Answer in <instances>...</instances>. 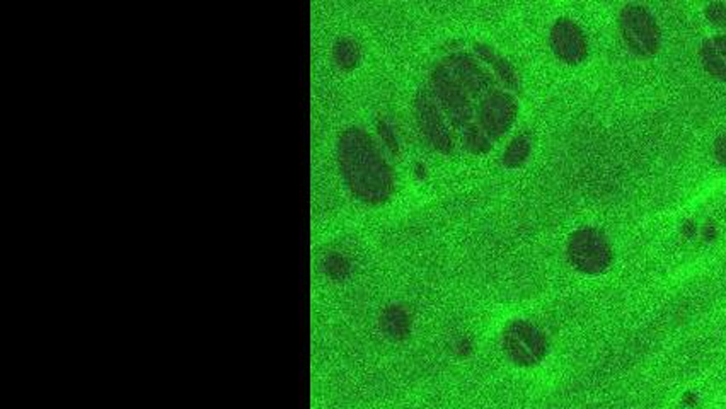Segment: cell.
<instances>
[{
	"instance_id": "9c48e42d",
	"label": "cell",
	"mask_w": 726,
	"mask_h": 409,
	"mask_svg": "<svg viewBox=\"0 0 726 409\" xmlns=\"http://www.w3.org/2000/svg\"><path fill=\"white\" fill-rule=\"evenodd\" d=\"M473 54L476 55L479 60H483L488 67H491V72L495 73L498 82L503 84L505 89L512 90V92L518 90L520 79H518L514 64L501 52H498L495 47L478 41L473 45Z\"/></svg>"
},
{
	"instance_id": "7c38bea8",
	"label": "cell",
	"mask_w": 726,
	"mask_h": 409,
	"mask_svg": "<svg viewBox=\"0 0 726 409\" xmlns=\"http://www.w3.org/2000/svg\"><path fill=\"white\" fill-rule=\"evenodd\" d=\"M531 152V135L522 132V133L512 137V139L508 141V143L505 145L503 154H501V162H503V166L508 167V169H518V167H522V166L529 160Z\"/></svg>"
},
{
	"instance_id": "7a4b0ae2",
	"label": "cell",
	"mask_w": 726,
	"mask_h": 409,
	"mask_svg": "<svg viewBox=\"0 0 726 409\" xmlns=\"http://www.w3.org/2000/svg\"><path fill=\"white\" fill-rule=\"evenodd\" d=\"M343 178L354 196L371 205H382L396 188V173L382 147L360 126L346 128L337 141Z\"/></svg>"
},
{
	"instance_id": "30bf717a",
	"label": "cell",
	"mask_w": 726,
	"mask_h": 409,
	"mask_svg": "<svg viewBox=\"0 0 726 409\" xmlns=\"http://www.w3.org/2000/svg\"><path fill=\"white\" fill-rule=\"evenodd\" d=\"M379 324L388 338L403 341L409 337L413 329V314L403 303H390L380 314Z\"/></svg>"
},
{
	"instance_id": "5bb4252c",
	"label": "cell",
	"mask_w": 726,
	"mask_h": 409,
	"mask_svg": "<svg viewBox=\"0 0 726 409\" xmlns=\"http://www.w3.org/2000/svg\"><path fill=\"white\" fill-rule=\"evenodd\" d=\"M333 56L343 69H354L360 60V48L352 38H339L333 48Z\"/></svg>"
},
{
	"instance_id": "4fadbf2b",
	"label": "cell",
	"mask_w": 726,
	"mask_h": 409,
	"mask_svg": "<svg viewBox=\"0 0 726 409\" xmlns=\"http://www.w3.org/2000/svg\"><path fill=\"white\" fill-rule=\"evenodd\" d=\"M459 141H461L462 147L471 152V154H486L493 149L495 141L481 128V126L473 122L469 125L464 126L459 132Z\"/></svg>"
},
{
	"instance_id": "d6986e66",
	"label": "cell",
	"mask_w": 726,
	"mask_h": 409,
	"mask_svg": "<svg viewBox=\"0 0 726 409\" xmlns=\"http://www.w3.org/2000/svg\"><path fill=\"white\" fill-rule=\"evenodd\" d=\"M716 235H718V231H716V227H714L713 224H706V226L701 229V237H703L705 243H713V241L716 239Z\"/></svg>"
},
{
	"instance_id": "ffe728a7",
	"label": "cell",
	"mask_w": 726,
	"mask_h": 409,
	"mask_svg": "<svg viewBox=\"0 0 726 409\" xmlns=\"http://www.w3.org/2000/svg\"><path fill=\"white\" fill-rule=\"evenodd\" d=\"M699 405V397L694 392H686L682 396V406L686 408H696Z\"/></svg>"
},
{
	"instance_id": "3957f363",
	"label": "cell",
	"mask_w": 726,
	"mask_h": 409,
	"mask_svg": "<svg viewBox=\"0 0 726 409\" xmlns=\"http://www.w3.org/2000/svg\"><path fill=\"white\" fill-rule=\"evenodd\" d=\"M501 350L515 367L532 369L550 355V337L534 320H508L501 329Z\"/></svg>"
},
{
	"instance_id": "8fae6325",
	"label": "cell",
	"mask_w": 726,
	"mask_h": 409,
	"mask_svg": "<svg viewBox=\"0 0 726 409\" xmlns=\"http://www.w3.org/2000/svg\"><path fill=\"white\" fill-rule=\"evenodd\" d=\"M699 58L709 75L726 81V35L711 36L699 48Z\"/></svg>"
},
{
	"instance_id": "ac0fdd59",
	"label": "cell",
	"mask_w": 726,
	"mask_h": 409,
	"mask_svg": "<svg viewBox=\"0 0 726 409\" xmlns=\"http://www.w3.org/2000/svg\"><path fill=\"white\" fill-rule=\"evenodd\" d=\"M680 232H682V235L684 237H688V239H692L699 229H697V224L694 222V220H686L684 224H682V227H680Z\"/></svg>"
},
{
	"instance_id": "5b68a950",
	"label": "cell",
	"mask_w": 726,
	"mask_h": 409,
	"mask_svg": "<svg viewBox=\"0 0 726 409\" xmlns=\"http://www.w3.org/2000/svg\"><path fill=\"white\" fill-rule=\"evenodd\" d=\"M620 36L626 47L641 58H650L660 48V26L655 16L641 4H626L619 11Z\"/></svg>"
},
{
	"instance_id": "ba28073f",
	"label": "cell",
	"mask_w": 726,
	"mask_h": 409,
	"mask_svg": "<svg viewBox=\"0 0 726 409\" xmlns=\"http://www.w3.org/2000/svg\"><path fill=\"white\" fill-rule=\"evenodd\" d=\"M550 47L554 56L563 64L578 65L588 55V38L575 19L561 16L551 26Z\"/></svg>"
},
{
	"instance_id": "8992f818",
	"label": "cell",
	"mask_w": 726,
	"mask_h": 409,
	"mask_svg": "<svg viewBox=\"0 0 726 409\" xmlns=\"http://www.w3.org/2000/svg\"><path fill=\"white\" fill-rule=\"evenodd\" d=\"M414 120L423 139L435 150L442 154H452L456 150L454 126L428 88H422L414 98Z\"/></svg>"
},
{
	"instance_id": "2e32d148",
	"label": "cell",
	"mask_w": 726,
	"mask_h": 409,
	"mask_svg": "<svg viewBox=\"0 0 726 409\" xmlns=\"http://www.w3.org/2000/svg\"><path fill=\"white\" fill-rule=\"evenodd\" d=\"M377 128H379V135L382 137V142H384V145H386V147H389L392 154H396V152H397V149H399V145H397V139H396V133H394L392 126L388 125L386 122H382V124H379V125H377Z\"/></svg>"
},
{
	"instance_id": "277c9868",
	"label": "cell",
	"mask_w": 726,
	"mask_h": 409,
	"mask_svg": "<svg viewBox=\"0 0 726 409\" xmlns=\"http://www.w3.org/2000/svg\"><path fill=\"white\" fill-rule=\"evenodd\" d=\"M567 258L580 275L601 277L614 261V248L602 229L585 226L568 235Z\"/></svg>"
},
{
	"instance_id": "6da1fadb",
	"label": "cell",
	"mask_w": 726,
	"mask_h": 409,
	"mask_svg": "<svg viewBox=\"0 0 726 409\" xmlns=\"http://www.w3.org/2000/svg\"><path fill=\"white\" fill-rule=\"evenodd\" d=\"M500 82L491 69L467 50H452L435 60L430 69V88L442 107L450 125L461 132L474 122V101H479Z\"/></svg>"
},
{
	"instance_id": "9a60e30c",
	"label": "cell",
	"mask_w": 726,
	"mask_h": 409,
	"mask_svg": "<svg viewBox=\"0 0 726 409\" xmlns=\"http://www.w3.org/2000/svg\"><path fill=\"white\" fill-rule=\"evenodd\" d=\"M705 16H706L709 22H713L714 26L725 28L726 4H723V2H713V4H708L706 9H705Z\"/></svg>"
},
{
	"instance_id": "e0dca14e",
	"label": "cell",
	"mask_w": 726,
	"mask_h": 409,
	"mask_svg": "<svg viewBox=\"0 0 726 409\" xmlns=\"http://www.w3.org/2000/svg\"><path fill=\"white\" fill-rule=\"evenodd\" d=\"M713 154H714V159L718 160L723 167H726V133L720 135V137L714 141Z\"/></svg>"
},
{
	"instance_id": "52a82bcc",
	"label": "cell",
	"mask_w": 726,
	"mask_h": 409,
	"mask_svg": "<svg viewBox=\"0 0 726 409\" xmlns=\"http://www.w3.org/2000/svg\"><path fill=\"white\" fill-rule=\"evenodd\" d=\"M518 109L515 92L496 86L476 105L474 122L496 142L514 126Z\"/></svg>"
}]
</instances>
